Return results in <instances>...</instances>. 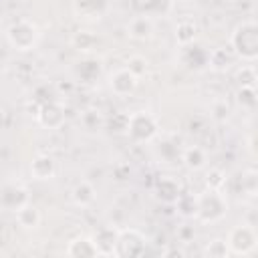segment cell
<instances>
[{"label":"cell","mask_w":258,"mask_h":258,"mask_svg":"<svg viewBox=\"0 0 258 258\" xmlns=\"http://www.w3.org/2000/svg\"><path fill=\"white\" fill-rule=\"evenodd\" d=\"M232 50L242 60H256L258 58V20L246 18L242 20L232 36H230Z\"/></svg>","instance_id":"cell-1"},{"label":"cell","mask_w":258,"mask_h":258,"mask_svg":"<svg viewBox=\"0 0 258 258\" xmlns=\"http://www.w3.org/2000/svg\"><path fill=\"white\" fill-rule=\"evenodd\" d=\"M198 198H200V206H198L196 220H200L202 224L220 222L228 214V202H226V196L222 194V189L206 187L202 194H198Z\"/></svg>","instance_id":"cell-2"},{"label":"cell","mask_w":258,"mask_h":258,"mask_svg":"<svg viewBox=\"0 0 258 258\" xmlns=\"http://www.w3.org/2000/svg\"><path fill=\"white\" fill-rule=\"evenodd\" d=\"M6 38L10 42V46H14L16 50L20 52H26V50H32L38 40H40V30L38 26L28 20V18H20L16 22H12L8 28H6Z\"/></svg>","instance_id":"cell-3"},{"label":"cell","mask_w":258,"mask_h":258,"mask_svg":"<svg viewBox=\"0 0 258 258\" xmlns=\"http://www.w3.org/2000/svg\"><path fill=\"white\" fill-rule=\"evenodd\" d=\"M228 246H230V252L232 254H252L256 248H258V228L244 222V224H238L230 230L228 238H226Z\"/></svg>","instance_id":"cell-4"},{"label":"cell","mask_w":258,"mask_h":258,"mask_svg":"<svg viewBox=\"0 0 258 258\" xmlns=\"http://www.w3.org/2000/svg\"><path fill=\"white\" fill-rule=\"evenodd\" d=\"M157 121L151 113L147 111H135L129 115V125H127V135L137 141V143H143V141H151L155 135H157Z\"/></svg>","instance_id":"cell-5"},{"label":"cell","mask_w":258,"mask_h":258,"mask_svg":"<svg viewBox=\"0 0 258 258\" xmlns=\"http://www.w3.org/2000/svg\"><path fill=\"white\" fill-rule=\"evenodd\" d=\"M145 248H147L145 236L135 228H127V230L119 232V242H117L115 256H143Z\"/></svg>","instance_id":"cell-6"},{"label":"cell","mask_w":258,"mask_h":258,"mask_svg":"<svg viewBox=\"0 0 258 258\" xmlns=\"http://www.w3.org/2000/svg\"><path fill=\"white\" fill-rule=\"evenodd\" d=\"M139 85V77L135 73H131L127 67L117 69L115 73L109 75V89L117 95V97H125L131 95Z\"/></svg>","instance_id":"cell-7"},{"label":"cell","mask_w":258,"mask_h":258,"mask_svg":"<svg viewBox=\"0 0 258 258\" xmlns=\"http://www.w3.org/2000/svg\"><path fill=\"white\" fill-rule=\"evenodd\" d=\"M28 169H30L32 179L46 181V179H52V177L56 175V161H54V157L48 155V153H38V155L32 157Z\"/></svg>","instance_id":"cell-8"},{"label":"cell","mask_w":258,"mask_h":258,"mask_svg":"<svg viewBox=\"0 0 258 258\" xmlns=\"http://www.w3.org/2000/svg\"><path fill=\"white\" fill-rule=\"evenodd\" d=\"M119 232L117 228L113 226H101L95 234H93V240L101 252V256H115V250H117V242H119Z\"/></svg>","instance_id":"cell-9"},{"label":"cell","mask_w":258,"mask_h":258,"mask_svg":"<svg viewBox=\"0 0 258 258\" xmlns=\"http://www.w3.org/2000/svg\"><path fill=\"white\" fill-rule=\"evenodd\" d=\"M155 32V24L151 20V16L147 14H137L127 22V36H131L133 40H149Z\"/></svg>","instance_id":"cell-10"},{"label":"cell","mask_w":258,"mask_h":258,"mask_svg":"<svg viewBox=\"0 0 258 258\" xmlns=\"http://www.w3.org/2000/svg\"><path fill=\"white\" fill-rule=\"evenodd\" d=\"M67 256L73 258H97L101 256L93 236H75L67 246Z\"/></svg>","instance_id":"cell-11"},{"label":"cell","mask_w":258,"mask_h":258,"mask_svg":"<svg viewBox=\"0 0 258 258\" xmlns=\"http://www.w3.org/2000/svg\"><path fill=\"white\" fill-rule=\"evenodd\" d=\"M36 119L42 127L46 129H56L62 125L64 115H62V107L58 103H44L40 107V113H36Z\"/></svg>","instance_id":"cell-12"},{"label":"cell","mask_w":258,"mask_h":258,"mask_svg":"<svg viewBox=\"0 0 258 258\" xmlns=\"http://www.w3.org/2000/svg\"><path fill=\"white\" fill-rule=\"evenodd\" d=\"M71 198H73V204H75V206H79V208H89V206H93L95 200H97V189H95V185H93L89 179H81V181L73 187Z\"/></svg>","instance_id":"cell-13"},{"label":"cell","mask_w":258,"mask_h":258,"mask_svg":"<svg viewBox=\"0 0 258 258\" xmlns=\"http://www.w3.org/2000/svg\"><path fill=\"white\" fill-rule=\"evenodd\" d=\"M181 161L187 169L191 171H200L208 165V151L200 145H189L181 151Z\"/></svg>","instance_id":"cell-14"},{"label":"cell","mask_w":258,"mask_h":258,"mask_svg":"<svg viewBox=\"0 0 258 258\" xmlns=\"http://www.w3.org/2000/svg\"><path fill=\"white\" fill-rule=\"evenodd\" d=\"M14 216H16V224H18L22 230H36V228L40 226V220H42L40 210H38L32 202L26 204L22 210H18Z\"/></svg>","instance_id":"cell-15"},{"label":"cell","mask_w":258,"mask_h":258,"mask_svg":"<svg viewBox=\"0 0 258 258\" xmlns=\"http://www.w3.org/2000/svg\"><path fill=\"white\" fill-rule=\"evenodd\" d=\"M198 206H200V198L191 196V194H179V198L175 200V208H177L179 216H183V218H196Z\"/></svg>","instance_id":"cell-16"},{"label":"cell","mask_w":258,"mask_h":258,"mask_svg":"<svg viewBox=\"0 0 258 258\" xmlns=\"http://www.w3.org/2000/svg\"><path fill=\"white\" fill-rule=\"evenodd\" d=\"M157 194H159V198H163V202H173L175 204V200L179 198L181 189H179V183L173 177L165 175V177H161L157 181Z\"/></svg>","instance_id":"cell-17"},{"label":"cell","mask_w":258,"mask_h":258,"mask_svg":"<svg viewBox=\"0 0 258 258\" xmlns=\"http://www.w3.org/2000/svg\"><path fill=\"white\" fill-rule=\"evenodd\" d=\"M196 34H198V26H196V22L189 20V18L181 20V22L175 26V40H177L179 44H189V42L196 38Z\"/></svg>","instance_id":"cell-18"},{"label":"cell","mask_w":258,"mask_h":258,"mask_svg":"<svg viewBox=\"0 0 258 258\" xmlns=\"http://www.w3.org/2000/svg\"><path fill=\"white\" fill-rule=\"evenodd\" d=\"M204 254L206 256H212V258H224V256H230L232 252H230V246H228L226 240L216 238V240L208 242V246L204 248Z\"/></svg>","instance_id":"cell-19"},{"label":"cell","mask_w":258,"mask_h":258,"mask_svg":"<svg viewBox=\"0 0 258 258\" xmlns=\"http://www.w3.org/2000/svg\"><path fill=\"white\" fill-rule=\"evenodd\" d=\"M226 185V173L218 167H212L208 169L206 173V187L208 189H222Z\"/></svg>","instance_id":"cell-20"},{"label":"cell","mask_w":258,"mask_h":258,"mask_svg":"<svg viewBox=\"0 0 258 258\" xmlns=\"http://www.w3.org/2000/svg\"><path fill=\"white\" fill-rule=\"evenodd\" d=\"M127 69L141 79L147 73V69H149V60L145 56H141V54H133V56L127 58Z\"/></svg>","instance_id":"cell-21"},{"label":"cell","mask_w":258,"mask_h":258,"mask_svg":"<svg viewBox=\"0 0 258 258\" xmlns=\"http://www.w3.org/2000/svg\"><path fill=\"white\" fill-rule=\"evenodd\" d=\"M238 79H240V85L242 87H256V83H258V71L254 67L244 64L238 71Z\"/></svg>","instance_id":"cell-22"},{"label":"cell","mask_w":258,"mask_h":258,"mask_svg":"<svg viewBox=\"0 0 258 258\" xmlns=\"http://www.w3.org/2000/svg\"><path fill=\"white\" fill-rule=\"evenodd\" d=\"M93 42H95V36H93V34H89V32H85V30H83V32H77V34H75V38H73V44H75L79 50H81V48H83V50H87V48H89V44H93Z\"/></svg>","instance_id":"cell-23"},{"label":"cell","mask_w":258,"mask_h":258,"mask_svg":"<svg viewBox=\"0 0 258 258\" xmlns=\"http://www.w3.org/2000/svg\"><path fill=\"white\" fill-rule=\"evenodd\" d=\"M250 149L258 155V133H254V135L250 137Z\"/></svg>","instance_id":"cell-24"}]
</instances>
